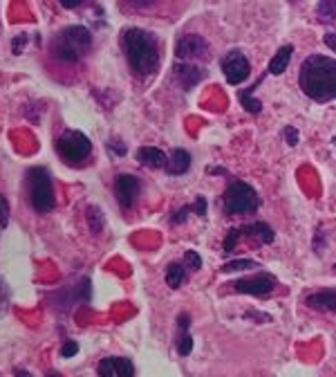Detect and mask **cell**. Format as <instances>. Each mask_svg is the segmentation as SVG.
Returning a JSON list of instances; mask_svg holds the SVG:
<instances>
[{"mask_svg": "<svg viewBox=\"0 0 336 377\" xmlns=\"http://www.w3.org/2000/svg\"><path fill=\"white\" fill-rule=\"evenodd\" d=\"M298 85L309 99L327 103L336 97V63L332 57L312 54L303 61L298 72Z\"/></svg>", "mask_w": 336, "mask_h": 377, "instance_id": "obj_1", "label": "cell"}, {"mask_svg": "<svg viewBox=\"0 0 336 377\" xmlns=\"http://www.w3.org/2000/svg\"><path fill=\"white\" fill-rule=\"evenodd\" d=\"M123 52H126L128 65L137 77H150L159 68V43L155 34L141 28H130L123 32Z\"/></svg>", "mask_w": 336, "mask_h": 377, "instance_id": "obj_2", "label": "cell"}, {"mask_svg": "<svg viewBox=\"0 0 336 377\" xmlns=\"http://www.w3.org/2000/svg\"><path fill=\"white\" fill-rule=\"evenodd\" d=\"M92 48V34L83 25H70L61 30L50 45V54L63 65H76Z\"/></svg>", "mask_w": 336, "mask_h": 377, "instance_id": "obj_3", "label": "cell"}, {"mask_svg": "<svg viewBox=\"0 0 336 377\" xmlns=\"http://www.w3.org/2000/svg\"><path fill=\"white\" fill-rule=\"evenodd\" d=\"M222 203H224L227 214H231V216H249V214L258 212L260 196L255 194V189L251 187V184H246L242 180H233L227 187V191H224Z\"/></svg>", "mask_w": 336, "mask_h": 377, "instance_id": "obj_4", "label": "cell"}, {"mask_svg": "<svg viewBox=\"0 0 336 377\" xmlns=\"http://www.w3.org/2000/svg\"><path fill=\"white\" fill-rule=\"evenodd\" d=\"M28 187H30V203L39 214H48L56 205L54 184L52 175L45 169H32L28 171Z\"/></svg>", "mask_w": 336, "mask_h": 377, "instance_id": "obj_5", "label": "cell"}, {"mask_svg": "<svg viewBox=\"0 0 336 377\" xmlns=\"http://www.w3.org/2000/svg\"><path fill=\"white\" fill-rule=\"evenodd\" d=\"M56 153L61 155V160H65L70 164H83L92 153V142L90 137H85L81 130L67 128L56 137Z\"/></svg>", "mask_w": 336, "mask_h": 377, "instance_id": "obj_6", "label": "cell"}, {"mask_svg": "<svg viewBox=\"0 0 336 377\" xmlns=\"http://www.w3.org/2000/svg\"><path fill=\"white\" fill-rule=\"evenodd\" d=\"M220 68H222V74H224V79L231 85H238V83L246 81L249 74H251L249 59H246L240 50L227 52V54L222 57V61H220Z\"/></svg>", "mask_w": 336, "mask_h": 377, "instance_id": "obj_7", "label": "cell"}, {"mask_svg": "<svg viewBox=\"0 0 336 377\" xmlns=\"http://www.w3.org/2000/svg\"><path fill=\"white\" fill-rule=\"evenodd\" d=\"M238 294H251V296H269L273 290H276V278L271 274H255L249 278H238L235 283L231 285Z\"/></svg>", "mask_w": 336, "mask_h": 377, "instance_id": "obj_8", "label": "cell"}, {"mask_svg": "<svg viewBox=\"0 0 336 377\" xmlns=\"http://www.w3.org/2000/svg\"><path fill=\"white\" fill-rule=\"evenodd\" d=\"M175 54H178V61H182V63H193V61L204 59L209 54V43L200 34H187L175 45Z\"/></svg>", "mask_w": 336, "mask_h": 377, "instance_id": "obj_9", "label": "cell"}, {"mask_svg": "<svg viewBox=\"0 0 336 377\" xmlns=\"http://www.w3.org/2000/svg\"><path fill=\"white\" fill-rule=\"evenodd\" d=\"M139 191H141V184L135 175H130V173L117 175V180H114V196H117V203L121 209H130L135 205Z\"/></svg>", "mask_w": 336, "mask_h": 377, "instance_id": "obj_10", "label": "cell"}, {"mask_svg": "<svg viewBox=\"0 0 336 377\" xmlns=\"http://www.w3.org/2000/svg\"><path fill=\"white\" fill-rule=\"evenodd\" d=\"M173 74H175V81H178L184 90H191V88L198 85L202 81V77H204L202 68H198L196 63H182V61H178V63L173 65Z\"/></svg>", "mask_w": 336, "mask_h": 377, "instance_id": "obj_11", "label": "cell"}, {"mask_svg": "<svg viewBox=\"0 0 336 377\" xmlns=\"http://www.w3.org/2000/svg\"><path fill=\"white\" fill-rule=\"evenodd\" d=\"M235 234L249 236V238H255L258 243H264V245L273 243V236H276L271 227L264 225V223H251V225H244V227H235Z\"/></svg>", "mask_w": 336, "mask_h": 377, "instance_id": "obj_12", "label": "cell"}, {"mask_svg": "<svg viewBox=\"0 0 336 377\" xmlns=\"http://www.w3.org/2000/svg\"><path fill=\"white\" fill-rule=\"evenodd\" d=\"M189 166H191V155L184 151V148H175V151L166 157V173H171V175H182V173H187L189 171Z\"/></svg>", "mask_w": 336, "mask_h": 377, "instance_id": "obj_13", "label": "cell"}, {"mask_svg": "<svg viewBox=\"0 0 336 377\" xmlns=\"http://www.w3.org/2000/svg\"><path fill=\"white\" fill-rule=\"evenodd\" d=\"M307 305L312 310L332 312L334 305H336V294H334V290H330V287H327V290H318V292L307 296Z\"/></svg>", "mask_w": 336, "mask_h": 377, "instance_id": "obj_14", "label": "cell"}, {"mask_svg": "<svg viewBox=\"0 0 336 377\" xmlns=\"http://www.w3.org/2000/svg\"><path fill=\"white\" fill-rule=\"evenodd\" d=\"M137 160L141 164L150 166V169H164L166 166V153L159 151V148H155V146H144V148H139L137 151Z\"/></svg>", "mask_w": 336, "mask_h": 377, "instance_id": "obj_15", "label": "cell"}, {"mask_svg": "<svg viewBox=\"0 0 336 377\" xmlns=\"http://www.w3.org/2000/svg\"><path fill=\"white\" fill-rule=\"evenodd\" d=\"M291 54H294V48L291 45H282L278 52H276V57L271 59V63H269V68H267V72L269 74H282L287 70V65H289V61H291Z\"/></svg>", "mask_w": 336, "mask_h": 377, "instance_id": "obj_16", "label": "cell"}, {"mask_svg": "<svg viewBox=\"0 0 336 377\" xmlns=\"http://www.w3.org/2000/svg\"><path fill=\"white\" fill-rule=\"evenodd\" d=\"M184 276H187V272H184L182 263H171V265L166 267V285L171 287V290H178L184 283Z\"/></svg>", "mask_w": 336, "mask_h": 377, "instance_id": "obj_17", "label": "cell"}, {"mask_svg": "<svg viewBox=\"0 0 336 377\" xmlns=\"http://www.w3.org/2000/svg\"><path fill=\"white\" fill-rule=\"evenodd\" d=\"M112 368L117 377H135V366L128 357H112Z\"/></svg>", "mask_w": 336, "mask_h": 377, "instance_id": "obj_18", "label": "cell"}, {"mask_svg": "<svg viewBox=\"0 0 336 377\" xmlns=\"http://www.w3.org/2000/svg\"><path fill=\"white\" fill-rule=\"evenodd\" d=\"M258 267V263L251 261V258H238V261H229L222 265V272H246V269H255Z\"/></svg>", "mask_w": 336, "mask_h": 377, "instance_id": "obj_19", "label": "cell"}, {"mask_svg": "<svg viewBox=\"0 0 336 377\" xmlns=\"http://www.w3.org/2000/svg\"><path fill=\"white\" fill-rule=\"evenodd\" d=\"M240 103H242L244 110L253 112V115H258V112L262 110V103L258 99H253V92H249V90H242L240 92Z\"/></svg>", "mask_w": 336, "mask_h": 377, "instance_id": "obj_20", "label": "cell"}, {"mask_svg": "<svg viewBox=\"0 0 336 377\" xmlns=\"http://www.w3.org/2000/svg\"><path fill=\"white\" fill-rule=\"evenodd\" d=\"M191 350H193V337L189 335V330H182V337L178 341V353L182 357H187Z\"/></svg>", "mask_w": 336, "mask_h": 377, "instance_id": "obj_21", "label": "cell"}, {"mask_svg": "<svg viewBox=\"0 0 336 377\" xmlns=\"http://www.w3.org/2000/svg\"><path fill=\"white\" fill-rule=\"evenodd\" d=\"M85 216H87V221H90V225H92V232L99 234L101 232V214H99V209H96V207H87Z\"/></svg>", "mask_w": 336, "mask_h": 377, "instance_id": "obj_22", "label": "cell"}, {"mask_svg": "<svg viewBox=\"0 0 336 377\" xmlns=\"http://www.w3.org/2000/svg\"><path fill=\"white\" fill-rule=\"evenodd\" d=\"M7 305H10V287H7L5 278H0V317L7 312Z\"/></svg>", "mask_w": 336, "mask_h": 377, "instance_id": "obj_23", "label": "cell"}, {"mask_svg": "<svg viewBox=\"0 0 336 377\" xmlns=\"http://www.w3.org/2000/svg\"><path fill=\"white\" fill-rule=\"evenodd\" d=\"M10 223V203L5 200V196H0V234Z\"/></svg>", "mask_w": 336, "mask_h": 377, "instance_id": "obj_24", "label": "cell"}, {"mask_svg": "<svg viewBox=\"0 0 336 377\" xmlns=\"http://www.w3.org/2000/svg\"><path fill=\"white\" fill-rule=\"evenodd\" d=\"M318 19H323V23H332L334 21V5L332 3L318 5Z\"/></svg>", "mask_w": 336, "mask_h": 377, "instance_id": "obj_25", "label": "cell"}, {"mask_svg": "<svg viewBox=\"0 0 336 377\" xmlns=\"http://www.w3.org/2000/svg\"><path fill=\"white\" fill-rule=\"evenodd\" d=\"M96 373H99V377H117L114 375V368H112V357L101 359L99 366H96Z\"/></svg>", "mask_w": 336, "mask_h": 377, "instance_id": "obj_26", "label": "cell"}, {"mask_svg": "<svg viewBox=\"0 0 336 377\" xmlns=\"http://www.w3.org/2000/svg\"><path fill=\"white\" fill-rule=\"evenodd\" d=\"M184 261H187V265L193 267V269H200L202 267V258H200V254L198 252H193L189 249L187 254H184Z\"/></svg>", "mask_w": 336, "mask_h": 377, "instance_id": "obj_27", "label": "cell"}, {"mask_svg": "<svg viewBox=\"0 0 336 377\" xmlns=\"http://www.w3.org/2000/svg\"><path fill=\"white\" fill-rule=\"evenodd\" d=\"M78 353V346L74 344V341H65L63 348H61V355L63 357H74Z\"/></svg>", "mask_w": 336, "mask_h": 377, "instance_id": "obj_28", "label": "cell"}, {"mask_svg": "<svg viewBox=\"0 0 336 377\" xmlns=\"http://www.w3.org/2000/svg\"><path fill=\"white\" fill-rule=\"evenodd\" d=\"M189 214H191V207H182L178 214H173L171 223H173V225H180V223L187 221V216H189Z\"/></svg>", "mask_w": 336, "mask_h": 377, "instance_id": "obj_29", "label": "cell"}, {"mask_svg": "<svg viewBox=\"0 0 336 377\" xmlns=\"http://www.w3.org/2000/svg\"><path fill=\"white\" fill-rule=\"evenodd\" d=\"M191 212H196L198 216H204L207 214V200L202 198V196H198L196 198V207H191Z\"/></svg>", "mask_w": 336, "mask_h": 377, "instance_id": "obj_30", "label": "cell"}, {"mask_svg": "<svg viewBox=\"0 0 336 377\" xmlns=\"http://www.w3.org/2000/svg\"><path fill=\"white\" fill-rule=\"evenodd\" d=\"M285 137H287V144L289 146H296V142H298V130L294 126H287L285 128Z\"/></svg>", "mask_w": 336, "mask_h": 377, "instance_id": "obj_31", "label": "cell"}, {"mask_svg": "<svg viewBox=\"0 0 336 377\" xmlns=\"http://www.w3.org/2000/svg\"><path fill=\"white\" fill-rule=\"evenodd\" d=\"M65 7V10H74V7H78L81 5V0H63V3H61Z\"/></svg>", "mask_w": 336, "mask_h": 377, "instance_id": "obj_32", "label": "cell"}, {"mask_svg": "<svg viewBox=\"0 0 336 377\" xmlns=\"http://www.w3.org/2000/svg\"><path fill=\"white\" fill-rule=\"evenodd\" d=\"M325 43L334 50V34H327V37H325Z\"/></svg>", "mask_w": 336, "mask_h": 377, "instance_id": "obj_33", "label": "cell"}, {"mask_svg": "<svg viewBox=\"0 0 336 377\" xmlns=\"http://www.w3.org/2000/svg\"><path fill=\"white\" fill-rule=\"evenodd\" d=\"M16 377H34V375L28 373V371H23V368H19V371H16Z\"/></svg>", "mask_w": 336, "mask_h": 377, "instance_id": "obj_34", "label": "cell"}, {"mask_svg": "<svg viewBox=\"0 0 336 377\" xmlns=\"http://www.w3.org/2000/svg\"><path fill=\"white\" fill-rule=\"evenodd\" d=\"M48 377H59L56 373H48Z\"/></svg>", "mask_w": 336, "mask_h": 377, "instance_id": "obj_35", "label": "cell"}]
</instances>
